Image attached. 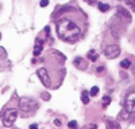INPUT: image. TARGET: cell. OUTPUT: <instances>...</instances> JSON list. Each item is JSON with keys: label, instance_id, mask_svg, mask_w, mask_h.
I'll list each match as a JSON object with an SVG mask.
<instances>
[{"label": "cell", "instance_id": "6da1fadb", "mask_svg": "<svg viewBox=\"0 0 135 129\" xmlns=\"http://www.w3.org/2000/svg\"><path fill=\"white\" fill-rule=\"evenodd\" d=\"M58 36L65 42H77L85 31V15L80 9L69 7L60 11V16L55 22Z\"/></svg>", "mask_w": 135, "mask_h": 129}, {"label": "cell", "instance_id": "7a4b0ae2", "mask_svg": "<svg viewBox=\"0 0 135 129\" xmlns=\"http://www.w3.org/2000/svg\"><path fill=\"white\" fill-rule=\"evenodd\" d=\"M38 109V104L31 100V98H20L19 100V113L23 118L31 117L32 114H35Z\"/></svg>", "mask_w": 135, "mask_h": 129}, {"label": "cell", "instance_id": "3957f363", "mask_svg": "<svg viewBox=\"0 0 135 129\" xmlns=\"http://www.w3.org/2000/svg\"><path fill=\"white\" fill-rule=\"evenodd\" d=\"M16 116H18V109H15V108H6L4 110H2L3 125L4 126H11L15 122Z\"/></svg>", "mask_w": 135, "mask_h": 129}, {"label": "cell", "instance_id": "277c9868", "mask_svg": "<svg viewBox=\"0 0 135 129\" xmlns=\"http://www.w3.org/2000/svg\"><path fill=\"white\" fill-rule=\"evenodd\" d=\"M104 54L107 55V58L114 59V58H116L119 54H120V49H119V46H116V45H111V46H108V47L105 49Z\"/></svg>", "mask_w": 135, "mask_h": 129}, {"label": "cell", "instance_id": "5b68a950", "mask_svg": "<svg viewBox=\"0 0 135 129\" xmlns=\"http://www.w3.org/2000/svg\"><path fill=\"white\" fill-rule=\"evenodd\" d=\"M126 109L128 113L135 112V93H131L126 98Z\"/></svg>", "mask_w": 135, "mask_h": 129}, {"label": "cell", "instance_id": "8992f818", "mask_svg": "<svg viewBox=\"0 0 135 129\" xmlns=\"http://www.w3.org/2000/svg\"><path fill=\"white\" fill-rule=\"evenodd\" d=\"M42 49H43L42 40H41V39H37V42H35V47H34V55H35V57L41 55V52H42Z\"/></svg>", "mask_w": 135, "mask_h": 129}, {"label": "cell", "instance_id": "52a82bcc", "mask_svg": "<svg viewBox=\"0 0 135 129\" xmlns=\"http://www.w3.org/2000/svg\"><path fill=\"white\" fill-rule=\"evenodd\" d=\"M107 129H120V125L116 121L111 120V121H107Z\"/></svg>", "mask_w": 135, "mask_h": 129}, {"label": "cell", "instance_id": "ba28073f", "mask_svg": "<svg viewBox=\"0 0 135 129\" xmlns=\"http://www.w3.org/2000/svg\"><path fill=\"white\" fill-rule=\"evenodd\" d=\"M81 101H83L84 104H88V102H89V93H88L86 90H84V92L81 93Z\"/></svg>", "mask_w": 135, "mask_h": 129}, {"label": "cell", "instance_id": "9c48e42d", "mask_svg": "<svg viewBox=\"0 0 135 129\" xmlns=\"http://www.w3.org/2000/svg\"><path fill=\"white\" fill-rule=\"evenodd\" d=\"M99 9L101 11V12H107V11L109 9V6L104 4V3H99Z\"/></svg>", "mask_w": 135, "mask_h": 129}, {"label": "cell", "instance_id": "30bf717a", "mask_svg": "<svg viewBox=\"0 0 135 129\" xmlns=\"http://www.w3.org/2000/svg\"><path fill=\"white\" fill-rule=\"evenodd\" d=\"M120 66H122L123 69H128V67L131 66V62H130L128 59H123V61L120 62Z\"/></svg>", "mask_w": 135, "mask_h": 129}, {"label": "cell", "instance_id": "8fae6325", "mask_svg": "<svg viewBox=\"0 0 135 129\" xmlns=\"http://www.w3.org/2000/svg\"><path fill=\"white\" fill-rule=\"evenodd\" d=\"M118 11H119V14H120V15H123V16H126L127 19H130V14L127 12L124 8H122V7H120V8H118Z\"/></svg>", "mask_w": 135, "mask_h": 129}, {"label": "cell", "instance_id": "7c38bea8", "mask_svg": "<svg viewBox=\"0 0 135 129\" xmlns=\"http://www.w3.org/2000/svg\"><path fill=\"white\" fill-rule=\"evenodd\" d=\"M97 93H99V88H97V86H93V88L91 89V92H89V95H91V97H95Z\"/></svg>", "mask_w": 135, "mask_h": 129}, {"label": "cell", "instance_id": "4fadbf2b", "mask_svg": "<svg viewBox=\"0 0 135 129\" xmlns=\"http://www.w3.org/2000/svg\"><path fill=\"white\" fill-rule=\"evenodd\" d=\"M109 102H111V98H109L108 95H104V97H103V105H104V106H108Z\"/></svg>", "mask_w": 135, "mask_h": 129}, {"label": "cell", "instance_id": "5bb4252c", "mask_svg": "<svg viewBox=\"0 0 135 129\" xmlns=\"http://www.w3.org/2000/svg\"><path fill=\"white\" fill-rule=\"evenodd\" d=\"M88 58H91V61H96L97 59V55L95 54V51H91V52L88 54Z\"/></svg>", "mask_w": 135, "mask_h": 129}, {"label": "cell", "instance_id": "9a60e30c", "mask_svg": "<svg viewBox=\"0 0 135 129\" xmlns=\"http://www.w3.org/2000/svg\"><path fill=\"white\" fill-rule=\"evenodd\" d=\"M126 3L132 8V11H135V0H126Z\"/></svg>", "mask_w": 135, "mask_h": 129}, {"label": "cell", "instance_id": "2e32d148", "mask_svg": "<svg viewBox=\"0 0 135 129\" xmlns=\"http://www.w3.org/2000/svg\"><path fill=\"white\" fill-rule=\"evenodd\" d=\"M68 126L72 128V129H77V122L76 121H70L69 124H68Z\"/></svg>", "mask_w": 135, "mask_h": 129}, {"label": "cell", "instance_id": "e0dca14e", "mask_svg": "<svg viewBox=\"0 0 135 129\" xmlns=\"http://www.w3.org/2000/svg\"><path fill=\"white\" fill-rule=\"evenodd\" d=\"M49 4V0H42L41 2V7H46Z\"/></svg>", "mask_w": 135, "mask_h": 129}, {"label": "cell", "instance_id": "ac0fdd59", "mask_svg": "<svg viewBox=\"0 0 135 129\" xmlns=\"http://www.w3.org/2000/svg\"><path fill=\"white\" fill-rule=\"evenodd\" d=\"M30 129H38V125H35V124H31V125H30Z\"/></svg>", "mask_w": 135, "mask_h": 129}, {"label": "cell", "instance_id": "d6986e66", "mask_svg": "<svg viewBox=\"0 0 135 129\" xmlns=\"http://www.w3.org/2000/svg\"><path fill=\"white\" fill-rule=\"evenodd\" d=\"M54 124L57 125V126H60V125H61V121H60V120H54Z\"/></svg>", "mask_w": 135, "mask_h": 129}, {"label": "cell", "instance_id": "ffe728a7", "mask_svg": "<svg viewBox=\"0 0 135 129\" xmlns=\"http://www.w3.org/2000/svg\"><path fill=\"white\" fill-rule=\"evenodd\" d=\"M0 38H2V35H0Z\"/></svg>", "mask_w": 135, "mask_h": 129}]
</instances>
